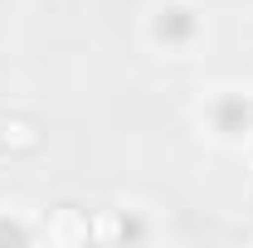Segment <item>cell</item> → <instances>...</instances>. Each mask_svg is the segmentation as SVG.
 Returning <instances> with one entry per match:
<instances>
[{"label": "cell", "mask_w": 253, "mask_h": 248, "mask_svg": "<svg viewBox=\"0 0 253 248\" xmlns=\"http://www.w3.org/2000/svg\"><path fill=\"white\" fill-rule=\"evenodd\" d=\"M239 156H244V165H249V170H253V136H249V141H244V146H239Z\"/></svg>", "instance_id": "6"}, {"label": "cell", "mask_w": 253, "mask_h": 248, "mask_svg": "<svg viewBox=\"0 0 253 248\" xmlns=\"http://www.w3.org/2000/svg\"><path fill=\"white\" fill-rule=\"evenodd\" d=\"M141 44L156 59H195L210 44L205 0H151L141 10Z\"/></svg>", "instance_id": "1"}, {"label": "cell", "mask_w": 253, "mask_h": 248, "mask_svg": "<svg viewBox=\"0 0 253 248\" xmlns=\"http://www.w3.org/2000/svg\"><path fill=\"white\" fill-rule=\"evenodd\" d=\"M190 122L214 151H239L253 136V83H210L195 97Z\"/></svg>", "instance_id": "2"}, {"label": "cell", "mask_w": 253, "mask_h": 248, "mask_svg": "<svg viewBox=\"0 0 253 248\" xmlns=\"http://www.w3.org/2000/svg\"><path fill=\"white\" fill-rule=\"evenodd\" d=\"M39 146H44V131H39L34 117L10 112V117L0 122V151H10V156H34Z\"/></svg>", "instance_id": "4"}, {"label": "cell", "mask_w": 253, "mask_h": 248, "mask_svg": "<svg viewBox=\"0 0 253 248\" xmlns=\"http://www.w3.org/2000/svg\"><path fill=\"white\" fill-rule=\"evenodd\" d=\"M39 229H44V244H88L93 239V214H83L78 205H59L54 219H44Z\"/></svg>", "instance_id": "3"}, {"label": "cell", "mask_w": 253, "mask_h": 248, "mask_svg": "<svg viewBox=\"0 0 253 248\" xmlns=\"http://www.w3.org/2000/svg\"><path fill=\"white\" fill-rule=\"evenodd\" d=\"M0 244H44V229L25 205H0Z\"/></svg>", "instance_id": "5"}]
</instances>
